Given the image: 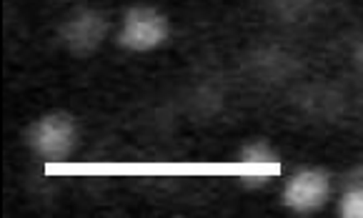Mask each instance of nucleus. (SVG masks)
I'll return each instance as SVG.
<instances>
[{
  "instance_id": "obj_1",
  "label": "nucleus",
  "mask_w": 363,
  "mask_h": 218,
  "mask_svg": "<svg viewBox=\"0 0 363 218\" xmlns=\"http://www.w3.org/2000/svg\"><path fill=\"white\" fill-rule=\"evenodd\" d=\"M166 38H168L166 16H160L153 8H133L125 16L118 40H121L123 48L145 53V50L158 48L160 43H166Z\"/></svg>"
},
{
  "instance_id": "obj_2",
  "label": "nucleus",
  "mask_w": 363,
  "mask_h": 218,
  "mask_svg": "<svg viewBox=\"0 0 363 218\" xmlns=\"http://www.w3.org/2000/svg\"><path fill=\"white\" fill-rule=\"evenodd\" d=\"M30 146L40 158L45 160H63L70 156L75 146V126L68 116L53 113L45 116L30 128Z\"/></svg>"
},
{
  "instance_id": "obj_3",
  "label": "nucleus",
  "mask_w": 363,
  "mask_h": 218,
  "mask_svg": "<svg viewBox=\"0 0 363 218\" xmlns=\"http://www.w3.org/2000/svg\"><path fill=\"white\" fill-rule=\"evenodd\" d=\"M328 178L320 170H301L286 183L284 203L296 213H313L328 201Z\"/></svg>"
},
{
  "instance_id": "obj_4",
  "label": "nucleus",
  "mask_w": 363,
  "mask_h": 218,
  "mask_svg": "<svg viewBox=\"0 0 363 218\" xmlns=\"http://www.w3.org/2000/svg\"><path fill=\"white\" fill-rule=\"evenodd\" d=\"M278 170H281V165H278V158L268 146H248L238 158L240 181L248 183V186H258L268 178H276Z\"/></svg>"
},
{
  "instance_id": "obj_5",
  "label": "nucleus",
  "mask_w": 363,
  "mask_h": 218,
  "mask_svg": "<svg viewBox=\"0 0 363 218\" xmlns=\"http://www.w3.org/2000/svg\"><path fill=\"white\" fill-rule=\"evenodd\" d=\"M101 38H103V21L98 16H93V13H86V16L70 21L68 40L73 48L91 50V48H96Z\"/></svg>"
},
{
  "instance_id": "obj_6",
  "label": "nucleus",
  "mask_w": 363,
  "mask_h": 218,
  "mask_svg": "<svg viewBox=\"0 0 363 218\" xmlns=\"http://www.w3.org/2000/svg\"><path fill=\"white\" fill-rule=\"evenodd\" d=\"M338 213H341V216H348V218H363V188L348 191L346 196L341 198Z\"/></svg>"
}]
</instances>
